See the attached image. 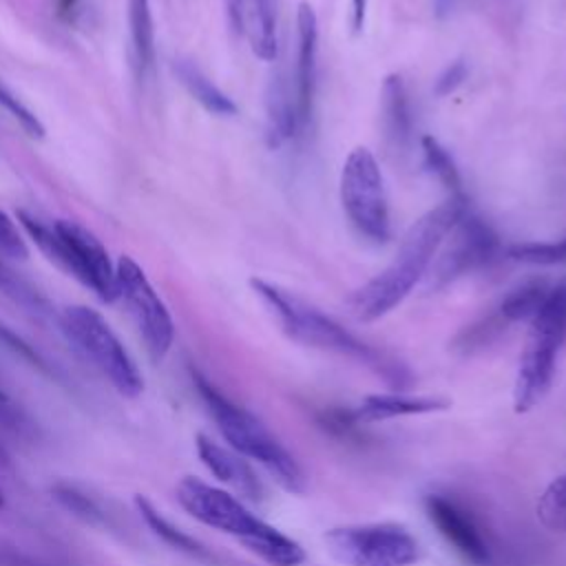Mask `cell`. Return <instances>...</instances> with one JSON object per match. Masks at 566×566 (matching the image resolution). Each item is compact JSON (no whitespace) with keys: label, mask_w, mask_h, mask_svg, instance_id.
I'll return each mask as SVG.
<instances>
[{"label":"cell","mask_w":566,"mask_h":566,"mask_svg":"<svg viewBox=\"0 0 566 566\" xmlns=\"http://www.w3.org/2000/svg\"><path fill=\"white\" fill-rule=\"evenodd\" d=\"M467 208V197H447L418 217L405 232L394 259L349 294L347 305L352 314L363 323H371L396 310L429 274L442 241Z\"/></svg>","instance_id":"cell-1"},{"label":"cell","mask_w":566,"mask_h":566,"mask_svg":"<svg viewBox=\"0 0 566 566\" xmlns=\"http://www.w3.org/2000/svg\"><path fill=\"white\" fill-rule=\"evenodd\" d=\"M250 287L261 298V303L272 312L281 329L292 340L323 352L347 356L371 369L376 376H380L387 385L396 389H402L409 382V371L400 360L365 343L343 323H338L316 305L307 303L305 298L296 296L294 292L259 276L250 279Z\"/></svg>","instance_id":"cell-2"},{"label":"cell","mask_w":566,"mask_h":566,"mask_svg":"<svg viewBox=\"0 0 566 566\" xmlns=\"http://www.w3.org/2000/svg\"><path fill=\"white\" fill-rule=\"evenodd\" d=\"M177 502L199 524L239 539L250 553L270 566H298L305 562L303 546L263 522L234 493L186 475L177 484Z\"/></svg>","instance_id":"cell-3"},{"label":"cell","mask_w":566,"mask_h":566,"mask_svg":"<svg viewBox=\"0 0 566 566\" xmlns=\"http://www.w3.org/2000/svg\"><path fill=\"white\" fill-rule=\"evenodd\" d=\"M15 221L49 263L75 279L99 301H117L115 263L88 228L69 219H46L24 208L15 212Z\"/></svg>","instance_id":"cell-4"},{"label":"cell","mask_w":566,"mask_h":566,"mask_svg":"<svg viewBox=\"0 0 566 566\" xmlns=\"http://www.w3.org/2000/svg\"><path fill=\"white\" fill-rule=\"evenodd\" d=\"M192 385L206 405V411L214 420L221 438L232 451L261 464L285 491L303 493L305 478L301 464L252 411L230 400L221 389H217L203 374L195 369Z\"/></svg>","instance_id":"cell-5"},{"label":"cell","mask_w":566,"mask_h":566,"mask_svg":"<svg viewBox=\"0 0 566 566\" xmlns=\"http://www.w3.org/2000/svg\"><path fill=\"white\" fill-rule=\"evenodd\" d=\"M564 343L566 287L553 285L537 314L528 321V334L513 385V409L517 413L535 409L548 394L555 378L557 356Z\"/></svg>","instance_id":"cell-6"},{"label":"cell","mask_w":566,"mask_h":566,"mask_svg":"<svg viewBox=\"0 0 566 566\" xmlns=\"http://www.w3.org/2000/svg\"><path fill=\"white\" fill-rule=\"evenodd\" d=\"M60 329L71 347L93 365L124 398L144 391V376L108 321L88 305H66L57 314Z\"/></svg>","instance_id":"cell-7"},{"label":"cell","mask_w":566,"mask_h":566,"mask_svg":"<svg viewBox=\"0 0 566 566\" xmlns=\"http://www.w3.org/2000/svg\"><path fill=\"white\" fill-rule=\"evenodd\" d=\"M338 197L349 226L365 241L380 245L391 239V210L385 175L367 146H354L338 177Z\"/></svg>","instance_id":"cell-8"},{"label":"cell","mask_w":566,"mask_h":566,"mask_svg":"<svg viewBox=\"0 0 566 566\" xmlns=\"http://www.w3.org/2000/svg\"><path fill=\"white\" fill-rule=\"evenodd\" d=\"M325 544L345 566H413L420 559L418 539L391 522L336 526L325 533Z\"/></svg>","instance_id":"cell-9"},{"label":"cell","mask_w":566,"mask_h":566,"mask_svg":"<svg viewBox=\"0 0 566 566\" xmlns=\"http://www.w3.org/2000/svg\"><path fill=\"white\" fill-rule=\"evenodd\" d=\"M115 274L117 301L124 303L146 352L153 360L166 358L175 343V321L168 305L133 256L122 254L115 263Z\"/></svg>","instance_id":"cell-10"},{"label":"cell","mask_w":566,"mask_h":566,"mask_svg":"<svg viewBox=\"0 0 566 566\" xmlns=\"http://www.w3.org/2000/svg\"><path fill=\"white\" fill-rule=\"evenodd\" d=\"M500 252L502 245L495 230L480 214L467 208L455 221V226L449 230L429 268V285H449L489 265Z\"/></svg>","instance_id":"cell-11"},{"label":"cell","mask_w":566,"mask_h":566,"mask_svg":"<svg viewBox=\"0 0 566 566\" xmlns=\"http://www.w3.org/2000/svg\"><path fill=\"white\" fill-rule=\"evenodd\" d=\"M294 97L301 135L312 124L316 82H318V18L310 2H301L296 9V51H294Z\"/></svg>","instance_id":"cell-12"},{"label":"cell","mask_w":566,"mask_h":566,"mask_svg":"<svg viewBox=\"0 0 566 566\" xmlns=\"http://www.w3.org/2000/svg\"><path fill=\"white\" fill-rule=\"evenodd\" d=\"M424 511L438 533L471 564L484 566L491 562V548L475 517L455 500L442 493L424 497Z\"/></svg>","instance_id":"cell-13"},{"label":"cell","mask_w":566,"mask_h":566,"mask_svg":"<svg viewBox=\"0 0 566 566\" xmlns=\"http://www.w3.org/2000/svg\"><path fill=\"white\" fill-rule=\"evenodd\" d=\"M195 449L201 460V464L234 493L237 497L245 500H259L263 495V484L250 462L232 451L226 444H219L206 433H197L195 438Z\"/></svg>","instance_id":"cell-14"},{"label":"cell","mask_w":566,"mask_h":566,"mask_svg":"<svg viewBox=\"0 0 566 566\" xmlns=\"http://www.w3.org/2000/svg\"><path fill=\"white\" fill-rule=\"evenodd\" d=\"M451 402L440 396H427V394H407L402 389L382 391V394H369L365 396L358 407L347 411L349 424H371V422H385L394 418L405 416H424L449 409Z\"/></svg>","instance_id":"cell-15"},{"label":"cell","mask_w":566,"mask_h":566,"mask_svg":"<svg viewBox=\"0 0 566 566\" xmlns=\"http://www.w3.org/2000/svg\"><path fill=\"white\" fill-rule=\"evenodd\" d=\"M380 128L385 146L405 155L413 142V113L409 91L400 73H389L380 86Z\"/></svg>","instance_id":"cell-16"},{"label":"cell","mask_w":566,"mask_h":566,"mask_svg":"<svg viewBox=\"0 0 566 566\" xmlns=\"http://www.w3.org/2000/svg\"><path fill=\"white\" fill-rule=\"evenodd\" d=\"M301 135L292 71H276L265 97V142L270 148H281Z\"/></svg>","instance_id":"cell-17"},{"label":"cell","mask_w":566,"mask_h":566,"mask_svg":"<svg viewBox=\"0 0 566 566\" xmlns=\"http://www.w3.org/2000/svg\"><path fill=\"white\" fill-rule=\"evenodd\" d=\"M128 55L137 84H144L155 66V22L150 0H126Z\"/></svg>","instance_id":"cell-18"},{"label":"cell","mask_w":566,"mask_h":566,"mask_svg":"<svg viewBox=\"0 0 566 566\" xmlns=\"http://www.w3.org/2000/svg\"><path fill=\"white\" fill-rule=\"evenodd\" d=\"M172 71L179 80V84L188 91V95L210 115L214 117H232L237 115L239 106L234 99L221 91L195 62L190 60H175Z\"/></svg>","instance_id":"cell-19"},{"label":"cell","mask_w":566,"mask_h":566,"mask_svg":"<svg viewBox=\"0 0 566 566\" xmlns=\"http://www.w3.org/2000/svg\"><path fill=\"white\" fill-rule=\"evenodd\" d=\"M245 33L263 62L279 55V0H245Z\"/></svg>","instance_id":"cell-20"},{"label":"cell","mask_w":566,"mask_h":566,"mask_svg":"<svg viewBox=\"0 0 566 566\" xmlns=\"http://www.w3.org/2000/svg\"><path fill=\"white\" fill-rule=\"evenodd\" d=\"M135 509L137 513L142 515L144 524L159 537L164 539L168 546L181 551V553H188V555H195V557H206V548L195 539L190 537L186 531H181L179 526H175L148 497L144 495H135Z\"/></svg>","instance_id":"cell-21"},{"label":"cell","mask_w":566,"mask_h":566,"mask_svg":"<svg viewBox=\"0 0 566 566\" xmlns=\"http://www.w3.org/2000/svg\"><path fill=\"white\" fill-rule=\"evenodd\" d=\"M420 153L424 168L438 179V184L447 190V197L464 199V184L460 170L451 157V153L431 135L420 137Z\"/></svg>","instance_id":"cell-22"},{"label":"cell","mask_w":566,"mask_h":566,"mask_svg":"<svg viewBox=\"0 0 566 566\" xmlns=\"http://www.w3.org/2000/svg\"><path fill=\"white\" fill-rule=\"evenodd\" d=\"M551 287L553 285H548L544 281H528V283L517 285L502 298L500 318L504 323H520V321L528 323L537 314L542 303L546 301Z\"/></svg>","instance_id":"cell-23"},{"label":"cell","mask_w":566,"mask_h":566,"mask_svg":"<svg viewBox=\"0 0 566 566\" xmlns=\"http://www.w3.org/2000/svg\"><path fill=\"white\" fill-rule=\"evenodd\" d=\"M0 292L31 314L42 316L49 312L46 296L33 283L22 279L4 259H0Z\"/></svg>","instance_id":"cell-24"},{"label":"cell","mask_w":566,"mask_h":566,"mask_svg":"<svg viewBox=\"0 0 566 566\" xmlns=\"http://www.w3.org/2000/svg\"><path fill=\"white\" fill-rule=\"evenodd\" d=\"M51 495L66 509L71 511L75 517L84 520L86 524H95V526H106L108 524V515L104 513V509L99 506V502L86 493L84 489H80L77 484L71 482H57L55 486H51Z\"/></svg>","instance_id":"cell-25"},{"label":"cell","mask_w":566,"mask_h":566,"mask_svg":"<svg viewBox=\"0 0 566 566\" xmlns=\"http://www.w3.org/2000/svg\"><path fill=\"white\" fill-rule=\"evenodd\" d=\"M537 522L551 533H566V473L548 482L535 504Z\"/></svg>","instance_id":"cell-26"},{"label":"cell","mask_w":566,"mask_h":566,"mask_svg":"<svg viewBox=\"0 0 566 566\" xmlns=\"http://www.w3.org/2000/svg\"><path fill=\"white\" fill-rule=\"evenodd\" d=\"M506 256L528 265H566V237L553 241H524L506 248Z\"/></svg>","instance_id":"cell-27"},{"label":"cell","mask_w":566,"mask_h":566,"mask_svg":"<svg viewBox=\"0 0 566 566\" xmlns=\"http://www.w3.org/2000/svg\"><path fill=\"white\" fill-rule=\"evenodd\" d=\"M0 347H4L7 352H11L15 358H20L22 363H27L29 367H33L35 371L57 378L55 367H51V363L27 340L22 338L18 332H13L7 323L0 321Z\"/></svg>","instance_id":"cell-28"},{"label":"cell","mask_w":566,"mask_h":566,"mask_svg":"<svg viewBox=\"0 0 566 566\" xmlns=\"http://www.w3.org/2000/svg\"><path fill=\"white\" fill-rule=\"evenodd\" d=\"M0 106L22 126V130L33 137V139H42L44 137V124L40 122V117L0 80Z\"/></svg>","instance_id":"cell-29"},{"label":"cell","mask_w":566,"mask_h":566,"mask_svg":"<svg viewBox=\"0 0 566 566\" xmlns=\"http://www.w3.org/2000/svg\"><path fill=\"white\" fill-rule=\"evenodd\" d=\"M0 259L4 261H27L29 243L20 223L0 208Z\"/></svg>","instance_id":"cell-30"},{"label":"cell","mask_w":566,"mask_h":566,"mask_svg":"<svg viewBox=\"0 0 566 566\" xmlns=\"http://www.w3.org/2000/svg\"><path fill=\"white\" fill-rule=\"evenodd\" d=\"M467 75H469V66H467L464 60H453V62H449V64L440 71V75L436 77L433 93H436L438 97L451 95V93L467 80Z\"/></svg>","instance_id":"cell-31"},{"label":"cell","mask_w":566,"mask_h":566,"mask_svg":"<svg viewBox=\"0 0 566 566\" xmlns=\"http://www.w3.org/2000/svg\"><path fill=\"white\" fill-rule=\"evenodd\" d=\"M223 13L234 35L245 33V0H223Z\"/></svg>","instance_id":"cell-32"},{"label":"cell","mask_w":566,"mask_h":566,"mask_svg":"<svg viewBox=\"0 0 566 566\" xmlns=\"http://www.w3.org/2000/svg\"><path fill=\"white\" fill-rule=\"evenodd\" d=\"M367 7H369V0H349V24H352V31L360 33L365 29Z\"/></svg>","instance_id":"cell-33"},{"label":"cell","mask_w":566,"mask_h":566,"mask_svg":"<svg viewBox=\"0 0 566 566\" xmlns=\"http://www.w3.org/2000/svg\"><path fill=\"white\" fill-rule=\"evenodd\" d=\"M80 9V0H55V11L62 20H73Z\"/></svg>","instance_id":"cell-34"},{"label":"cell","mask_w":566,"mask_h":566,"mask_svg":"<svg viewBox=\"0 0 566 566\" xmlns=\"http://www.w3.org/2000/svg\"><path fill=\"white\" fill-rule=\"evenodd\" d=\"M458 2H460V0H436V11H438L440 15L451 13V11H453V7H455Z\"/></svg>","instance_id":"cell-35"},{"label":"cell","mask_w":566,"mask_h":566,"mask_svg":"<svg viewBox=\"0 0 566 566\" xmlns=\"http://www.w3.org/2000/svg\"><path fill=\"white\" fill-rule=\"evenodd\" d=\"M0 411L4 413V416H9V413H13V405H11V400H9V396L2 391V387H0Z\"/></svg>","instance_id":"cell-36"},{"label":"cell","mask_w":566,"mask_h":566,"mask_svg":"<svg viewBox=\"0 0 566 566\" xmlns=\"http://www.w3.org/2000/svg\"><path fill=\"white\" fill-rule=\"evenodd\" d=\"M11 464V455L7 451V447L0 442V467H9Z\"/></svg>","instance_id":"cell-37"},{"label":"cell","mask_w":566,"mask_h":566,"mask_svg":"<svg viewBox=\"0 0 566 566\" xmlns=\"http://www.w3.org/2000/svg\"><path fill=\"white\" fill-rule=\"evenodd\" d=\"M4 506V497H2V491H0V509Z\"/></svg>","instance_id":"cell-38"}]
</instances>
